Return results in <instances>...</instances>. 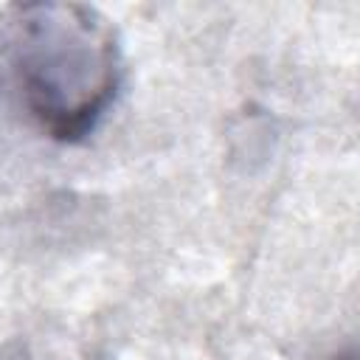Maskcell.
I'll return each instance as SVG.
<instances>
[{
    "label": "cell",
    "mask_w": 360,
    "mask_h": 360,
    "mask_svg": "<svg viewBox=\"0 0 360 360\" xmlns=\"http://www.w3.org/2000/svg\"><path fill=\"white\" fill-rule=\"evenodd\" d=\"M124 84L112 22L82 3H17L0 14V87L48 141L98 129Z\"/></svg>",
    "instance_id": "1"
},
{
    "label": "cell",
    "mask_w": 360,
    "mask_h": 360,
    "mask_svg": "<svg viewBox=\"0 0 360 360\" xmlns=\"http://www.w3.org/2000/svg\"><path fill=\"white\" fill-rule=\"evenodd\" d=\"M340 360H354V354H346V357H340Z\"/></svg>",
    "instance_id": "3"
},
{
    "label": "cell",
    "mask_w": 360,
    "mask_h": 360,
    "mask_svg": "<svg viewBox=\"0 0 360 360\" xmlns=\"http://www.w3.org/2000/svg\"><path fill=\"white\" fill-rule=\"evenodd\" d=\"M0 360H45V357H39L25 343H8V346H0Z\"/></svg>",
    "instance_id": "2"
}]
</instances>
